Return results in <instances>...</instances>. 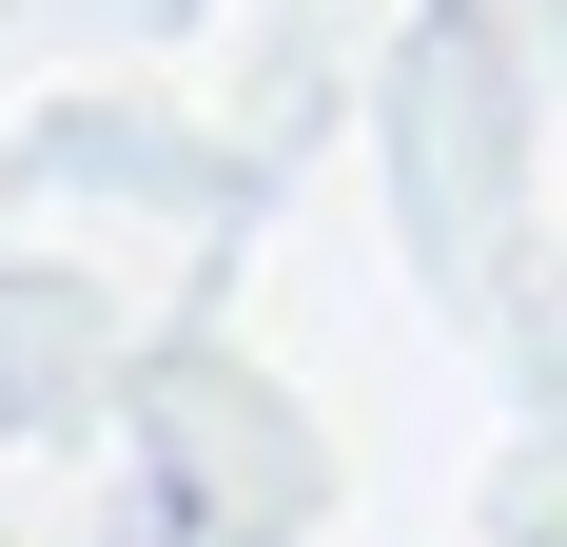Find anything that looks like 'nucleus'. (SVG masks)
I'll return each mask as SVG.
<instances>
[{
    "mask_svg": "<svg viewBox=\"0 0 567 547\" xmlns=\"http://www.w3.org/2000/svg\"><path fill=\"white\" fill-rule=\"evenodd\" d=\"M548 79H528V20L509 0H411L392 59H372V157H392V216L431 255V293H509L528 274V196H548Z\"/></svg>",
    "mask_w": 567,
    "mask_h": 547,
    "instance_id": "1",
    "label": "nucleus"
},
{
    "mask_svg": "<svg viewBox=\"0 0 567 547\" xmlns=\"http://www.w3.org/2000/svg\"><path fill=\"white\" fill-rule=\"evenodd\" d=\"M137 489L196 547H313L333 450H313V411H293L235 332H157V372H137Z\"/></svg>",
    "mask_w": 567,
    "mask_h": 547,
    "instance_id": "2",
    "label": "nucleus"
},
{
    "mask_svg": "<svg viewBox=\"0 0 567 547\" xmlns=\"http://www.w3.org/2000/svg\"><path fill=\"white\" fill-rule=\"evenodd\" d=\"M137 372H157V332L117 313V274L0 255V450H59V431H137Z\"/></svg>",
    "mask_w": 567,
    "mask_h": 547,
    "instance_id": "3",
    "label": "nucleus"
},
{
    "mask_svg": "<svg viewBox=\"0 0 567 547\" xmlns=\"http://www.w3.org/2000/svg\"><path fill=\"white\" fill-rule=\"evenodd\" d=\"M20 196H137V216H176V235H255V137H196V117H157V99H59V117H20Z\"/></svg>",
    "mask_w": 567,
    "mask_h": 547,
    "instance_id": "4",
    "label": "nucleus"
}]
</instances>
